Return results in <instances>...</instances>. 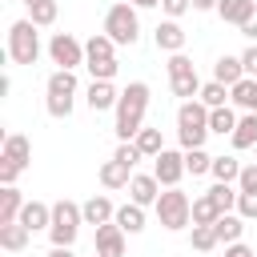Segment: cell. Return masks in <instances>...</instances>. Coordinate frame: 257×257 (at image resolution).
I'll list each match as a JSON object with an SVG mask.
<instances>
[{"mask_svg":"<svg viewBox=\"0 0 257 257\" xmlns=\"http://www.w3.org/2000/svg\"><path fill=\"white\" fill-rule=\"evenodd\" d=\"M145 112H149V84L133 80L116 100V137L120 141H137V133L145 128Z\"/></svg>","mask_w":257,"mask_h":257,"instance_id":"1","label":"cell"},{"mask_svg":"<svg viewBox=\"0 0 257 257\" xmlns=\"http://www.w3.org/2000/svg\"><path fill=\"white\" fill-rule=\"evenodd\" d=\"M205 137H209V108L201 100H181L177 108V141L181 149H205Z\"/></svg>","mask_w":257,"mask_h":257,"instance_id":"2","label":"cell"},{"mask_svg":"<svg viewBox=\"0 0 257 257\" xmlns=\"http://www.w3.org/2000/svg\"><path fill=\"white\" fill-rule=\"evenodd\" d=\"M72 100H76V72L56 68L48 76V84H44V108H48V116L68 120L72 116Z\"/></svg>","mask_w":257,"mask_h":257,"instance_id":"3","label":"cell"},{"mask_svg":"<svg viewBox=\"0 0 257 257\" xmlns=\"http://www.w3.org/2000/svg\"><path fill=\"white\" fill-rule=\"evenodd\" d=\"M80 225H84V213H80V205L64 197V201H56V205H52V225H48V241H52V245H60V249H72V241H76Z\"/></svg>","mask_w":257,"mask_h":257,"instance_id":"4","label":"cell"},{"mask_svg":"<svg viewBox=\"0 0 257 257\" xmlns=\"http://www.w3.org/2000/svg\"><path fill=\"white\" fill-rule=\"evenodd\" d=\"M104 36L112 40V44H137V36H141V20H137V8L128 4V0H120V4H112L108 12H104Z\"/></svg>","mask_w":257,"mask_h":257,"instance_id":"5","label":"cell"},{"mask_svg":"<svg viewBox=\"0 0 257 257\" xmlns=\"http://www.w3.org/2000/svg\"><path fill=\"white\" fill-rule=\"evenodd\" d=\"M153 209H157V221H161L169 233H181V229L193 225V201H189L181 189H165Z\"/></svg>","mask_w":257,"mask_h":257,"instance_id":"6","label":"cell"},{"mask_svg":"<svg viewBox=\"0 0 257 257\" xmlns=\"http://www.w3.org/2000/svg\"><path fill=\"white\" fill-rule=\"evenodd\" d=\"M8 56H12V64H36L40 60V32L28 16L8 28Z\"/></svg>","mask_w":257,"mask_h":257,"instance_id":"7","label":"cell"},{"mask_svg":"<svg viewBox=\"0 0 257 257\" xmlns=\"http://www.w3.org/2000/svg\"><path fill=\"white\" fill-rule=\"evenodd\" d=\"M169 84H173V96H181V100H197L201 96V76H197L193 60L185 52L169 56Z\"/></svg>","mask_w":257,"mask_h":257,"instance_id":"8","label":"cell"},{"mask_svg":"<svg viewBox=\"0 0 257 257\" xmlns=\"http://www.w3.org/2000/svg\"><path fill=\"white\" fill-rule=\"evenodd\" d=\"M48 56H52V64L76 72V68L84 64V44H80L72 32H52V40H48Z\"/></svg>","mask_w":257,"mask_h":257,"instance_id":"9","label":"cell"},{"mask_svg":"<svg viewBox=\"0 0 257 257\" xmlns=\"http://www.w3.org/2000/svg\"><path fill=\"white\" fill-rule=\"evenodd\" d=\"M153 177L161 181V189H177V181L185 177V153L165 149L161 157H153Z\"/></svg>","mask_w":257,"mask_h":257,"instance_id":"10","label":"cell"},{"mask_svg":"<svg viewBox=\"0 0 257 257\" xmlns=\"http://www.w3.org/2000/svg\"><path fill=\"white\" fill-rule=\"evenodd\" d=\"M128 197H133V205L149 209V205L161 201V181H157L153 173H133V181H128Z\"/></svg>","mask_w":257,"mask_h":257,"instance_id":"11","label":"cell"},{"mask_svg":"<svg viewBox=\"0 0 257 257\" xmlns=\"http://www.w3.org/2000/svg\"><path fill=\"white\" fill-rule=\"evenodd\" d=\"M96 257H124V229L116 221L96 225Z\"/></svg>","mask_w":257,"mask_h":257,"instance_id":"12","label":"cell"},{"mask_svg":"<svg viewBox=\"0 0 257 257\" xmlns=\"http://www.w3.org/2000/svg\"><path fill=\"white\" fill-rule=\"evenodd\" d=\"M153 40H157V48H161V52L177 56V52L185 48V40H189V36H185V28H181L177 20H161V24H157V32H153Z\"/></svg>","mask_w":257,"mask_h":257,"instance_id":"13","label":"cell"},{"mask_svg":"<svg viewBox=\"0 0 257 257\" xmlns=\"http://www.w3.org/2000/svg\"><path fill=\"white\" fill-rule=\"evenodd\" d=\"M116 100H120V92L112 88V80H92V84H88V92H84V104H88L92 112L116 108Z\"/></svg>","mask_w":257,"mask_h":257,"instance_id":"14","label":"cell"},{"mask_svg":"<svg viewBox=\"0 0 257 257\" xmlns=\"http://www.w3.org/2000/svg\"><path fill=\"white\" fill-rule=\"evenodd\" d=\"M4 161H12L16 169H28V161H32V145H28V137L24 133H8L4 137V153H0Z\"/></svg>","mask_w":257,"mask_h":257,"instance_id":"15","label":"cell"},{"mask_svg":"<svg viewBox=\"0 0 257 257\" xmlns=\"http://www.w3.org/2000/svg\"><path fill=\"white\" fill-rule=\"evenodd\" d=\"M20 225H24L28 233L48 229V225H52V205H44V201H24V209H20Z\"/></svg>","mask_w":257,"mask_h":257,"instance_id":"16","label":"cell"},{"mask_svg":"<svg viewBox=\"0 0 257 257\" xmlns=\"http://www.w3.org/2000/svg\"><path fill=\"white\" fill-rule=\"evenodd\" d=\"M213 80L225 84V88H233L237 80H245V64H241V56H217V64H213Z\"/></svg>","mask_w":257,"mask_h":257,"instance_id":"17","label":"cell"},{"mask_svg":"<svg viewBox=\"0 0 257 257\" xmlns=\"http://www.w3.org/2000/svg\"><path fill=\"white\" fill-rule=\"evenodd\" d=\"M80 213H84V225H108L112 217H116V209H112V201L108 197H88L84 205H80Z\"/></svg>","mask_w":257,"mask_h":257,"instance_id":"18","label":"cell"},{"mask_svg":"<svg viewBox=\"0 0 257 257\" xmlns=\"http://www.w3.org/2000/svg\"><path fill=\"white\" fill-rule=\"evenodd\" d=\"M253 8H257V0H221V4H217V16H221L225 24H237V28H241V24L253 16Z\"/></svg>","mask_w":257,"mask_h":257,"instance_id":"19","label":"cell"},{"mask_svg":"<svg viewBox=\"0 0 257 257\" xmlns=\"http://www.w3.org/2000/svg\"><path fill=\"white\" fill-rule=\"evenodd\" d=\"M20 209H24V197H20V189H16V185H4V189H0V225H12V221H20Z\"/></svg>","mask_w":257,"mask_h":257,"instance_id":"20","label":"cell"},{"mask_svg":"<svg viewBox=\"0 0 257 257\" xmlns=\"http://www.w3.org/2000/svg\"><path fill=\"white\" fill-rule=\"evenodd\" d=\"M213 229H217V241H221V245H237L241 233H245V217H237V213H221Z\"/></svg>","mask_w":257,"mask_h":257,"instance_id":"21","label":"cell"},{"mask_svg":"<svg viewBox=\"0 0 257 257\" xmlns=\"http://www.w3.org/2000/svg\"><path fill=\"white\" fill-rule=\"evenodd\" d=\"M229 100H233L237 108H245V112H257V76L237 80V84L229 88Z\"/></svg>","mask_w":257,"mask_h":257,"instance_id":"22","label":"cell"},{"mask_svg":"<svg viewBox=\"0 0 257 257\" xmlns=\"http://www.w3.org/2000/svg\"><path fill=\"white\" fill-rule=\"evenodd\" d=\"M229 141H233V149H257V112H245Z\"/></svg>","mask_w":257,"mask_h":257,"instance_id":"23","label":"cell"},{"mask_svg":"<svg viewBox=\"0 0 257 257\" xmlns=\"http://www.w3.org/2000/svg\"><path fill=\"white\" fill-rule=\"evenodd\" d=\"M128 181H133V169H124L120 161H104L100 165V185L104 189H128Z\"/></svg>","mask_w":257,"mask_h":257,"instance_id":"24","label":"cell"},{"mask_svg":"<svg viewBox=\"0 0 257 257\" xmlns=\"http://www.w3.org/2000/svg\"><path fill=\"white\" fill-rule=\"evenodd\" d=\"M112 48H116V44H112L104 32H92V36L84 40V64H88V60H116Z\"/></svg>","mask_w":257,"mask_h":257,"instance_id":"25","label":"cell"},{"mask_svg":"<svg viewBox=\"0 0 257 257\" xmlns=\"http://www.w3.org/2000/svg\"><path fill=\"white\" fill-rule=\"evenodd\" d=\"M237 112L225 104V108H209V133H217V137H233V128H237Z\"/></svg>","mask_w":257,"mask_h":257,"instance_id":"26","label":"cell"},{"mask_svg":"<svg viewBox=\"0 0 257 257\" xmlns=\"http://www.w3.org/2000/svg\"><path fill=\"white\" fill-rule=\"evenodd\" d=\"M28 229L20 225V221H12V225H0V249H8V253H20L24 245H28Z\"/></svg>","mask_w":257,"mask_h":257,"instance_id":"27","label":"cell"},{"mask_svg":"<svg viewBox=\"0 0 257 257\" xmlns=\"http://www.w3.org/2000/svg\"><path fill=\"white\" fill-rule=\"evenodd\" d=\"M133 145L141 149V157H161V153H165V137H161V128H149V124L137 133Z\"/></svg>","mask_w":257,"mask_h":257,"instance_id":"28","label":"cell"},{"mask_svg":"<svg viewBox=\"0 0 257 257\" xmlns=\"http://www.w3.org/2000/svg\"><path fill=\"white\" fill-rule=\"evenodd\" d=\"M241 169H245V165H241L237 157H213V169H209V173H213V181L233 185V181L241 177Z\"/></svg>","mask_w":257,"mask_h":257,"instance_id":"29","label":"cell"},{"mask_svg":"<svg viewBox=\"0 0 257 257\" xmlns=\"http://www.w3.org/2000/svg\"><path fill=\"white\" fill-rule=\"evenodd\" d=\"M112 221H116L124 233H141V229H145V209L128 201V205H120V209H116V217H112Z\"/></svg>","mask_w":257,"mask_h":257,"instance_id":"30","label":"cell"},{"mask_svg":"<svg viewBox=\"0 0 257 257\" xmlns=\"http://www.w3.org/2000/svg\"><path fill=\"white\" fill-rule=\"evenodd\" d=\"M217 217H221L217 201H213L209 193H201V197L193 201V225H217Z\"/></svg>","mask_w":257,"mask_h":257,"instance_id":"31","label":"cell"},{"mask_svg":"<svg viewBox=\"0 0 257 257\" xmlns=\"http://www.w3.org/2000/svg\"><path fill=\"white\" fill-rule=\"evenodd\" d=\"M56 0H40V4H32L28 8V20L36 24V28H48V24H56Z\"/></svg>","mask_w":257,"mask_h":257,"instance_id":"32","label":"cell"},{"mask_svg":"<svg viewBox=\"0 0 257 257\" xmlns=\"http://www.w3.org/2000/svg\"><path fill=\"white\" fill-rule=\"evenodd\" d=\"M205 108H225V100H229V88L225 84H217V80H209V84H201V96H197Z\"/></svg>","mask_w":257,"mask_h":257,"instance_id":"33","label":"cell"},{"mask_svg":"<svg viewBox=\"0 0 257 257\" xmlns=\"http://www.w3.org/2000/svg\"><path fill=\"white\" fill-rule=\"evenodd\" d=\"M209 197L217 201V209H221V213H233V209H237V197H241V189H233V185H221V181H217V185L209 189Z\"/></svg>","mask_w":257,"mask_h":257,"instance_id":"34","label":"cell"},{"mask_svg":"<svg viewBox=\"0 0 257 257\" xmlns=\"http://www.w3.org/2000/svg\"><path fill=\"white\" fill-rule=\"evenodd\" d=\"M189 241H193V249H197V253H213V249L221 245L213 225H193V237H189Z\"/></svg>","mask_w":257,"mask_h":257,"instance_id":"35","label":"cell"},{"mask_svg":"<svg viewBox=\"0 0 257 257\" xmlns=\"http://www.w3.org/2000/svg\"><path fill=\"white\" fill-rule=\"evenodd\" d=\"M209 169H213V157H209L205 149H189V153H185V173L201 177V173H209Z\"/></svg>","mask_w":257,"mask_h":257,"instance_id":"36","label":"cell"},{"mask_svg":"<svg viewBox=\"0 0 257 257\" xmlns=\"http://www.w3.org/2000/svg\"><path fill=\"white\" fill-rule=\"evenodd\" d=\"M84 68H88V76H92V80H112L120 64H116V60H88Z\"/></svg>","mask_w":257,"mask_h":257,"instance_id":"37","label":"cell"},{"mask_svg":"<svg viewBox=\"0 0 257 257\" xmlns=\"http://www.w3.org/2000/svg\"><path fill=\"white\" fill-rule=\"evenodd\" d=\"M112 161H120L124 169H133V165L141 161V149H137L133 141H120V145H116V153H112Z\"/></svg>","mask_w":257,"mask_h":257,"instance_id":"38","label":"cell"},{"mask_svg":"<svg viewBox=\"0 0 257 257\" xmlns=\"http://www.w3.org/2000/svg\"><path fill=\"white\" fill-rule=\"evenodd\" d=\"M237 217L257 221V193H241V197H237Z\"/></svg>","mask_w":257,"mask_h":257,"instance_id":"39","label":"cell"},{"mask_svg":"<svg viewBox=\"0 0 257 257\" xmlns=\"http://www.w3.org/2000/svg\"><path fill=\"white\" fill-rule=\"evenodd\" d=\"M237 189H241V193H257V161L241 169V177H237Z\"/></svg>","mask_w":257,"mask_h":257,"instance_id":"40","label":"cell"},{"mask_svg":"<svg viewBox=\"0 0 257 257\" xmlns=\"http://www.w3.org/2000/svg\"><path fill=\"white\" fill-rule=\"evenodd\" d=\"M161 8H165V16H169V20H181V16L193 8V0H161Z\"/></svg>","mask_w":257,"mask_h":257,"instance_id":"41","label":"cell"},{"mask_svg":"<svg viewBox=\"0 0 257 257\" xmlns=\"http://www.w3.org/2000/svg\"><path fill=\"white\" fill-rule=\"evenodd\" d=\"M20 173H24V169H16L12 161H4V157H0V185H16V177H20Z\"/></svg>","mask_w":257,"mask_h":257,"instance_id":"42","label":"cell"},{"mask_svg":"<svg viewBox=\"0 0 257 257\" xmlns=\"http://www.w3.org/2000/svg\"><path fill=\"white\" fill-rule=\"evenodd\" d=\"M241 64H245V76H257V44H249L241 52Z\"/></svg>","mask_w":257,"mask_h":257,"instance_id":"43","label":"cell"},{"mask_svg":"<svg viewBox=\"0 0 257 257\" xmlns=\"http://www.w3.org/2000/svg\"><path fill=\"white\" fill-rule=\"evenodd\" d=\"M225 257H257V253H253L245 241H237V245H225Z\"/></svg>","mask_w":257,"mask_h":257,"instance_id":"44","label":"cell"},{"mask_svg":"<svg viewBox=\"0 0 257 257\" xmlns=\"http://www.w3.org/2000/svg\"><path fill=\"white\" fill-rule=\"evenodd\" d=\"M241 36H249V40H257V8H253V16L241 24Z\"/></svg>","mask_w":257,"mask_h":257,"instance_id":"45","label":"cell"},{"mask_svg":"<svg viewBox=\"0 0 257 257\" xmlns=\"http://www.w3.org/2000/svg\"><path fill=\"white\" fill-rule=\"evenodd\" d=\"M217 4H221V0H193V8H197V12H213Z\"/></svg>","mask_w":257,"mask_h":257,"instance_id":"46","label":"cell"},{"mask_svg":"<svg viewBox=\"0 0 257 257\" xmlns=\"http://www.w3.org/2000/svg\"><path fill=\"white\" fill-rule=\"evenodd\" d=\"M48 257H76V253H72V249H60V245H52V249H48Z\"/></svg>","mask_w":257,"mask_h":257,"instance_id":"47","label":"cell"},{"mask_svg":"<svg viewBox=\"0 0 257 257\" xmlns=\"http://www.w3.org/2000/svg\"><path fill=\"white\" fill-rule=\"evenodd\" d=\"M128 4H133V8H157L161 0H128Z\"/></svg>","mask_w":257,"mask_h":257,"instance_id":"48","label":"cell"},{"mask_svg":"<svg viewBox=\"0 0 257 257\" xmlns=\"http://www.w3.org/2000/svg\"><path fill=\"white\" fill-rule=\"evenodd\" d=\"M32 4H40V0H24V8H32Z\"/></svg>","mask_w":257,"mask_h":257,"instance_id":"49","label":"cell"},{"mask_svg":"<svg viewBox=\"0 0 257 257\" xmlns=\"http://www.w3.org/2000/svg\"><path fill=\"white\" fill-rule=\"evenodd\" d=\"M253 153H257V149H253Z\"/></svg>","mask_w":257,"mask_h":257,"instance_id":"50","label":"cell"}]
</instances>
